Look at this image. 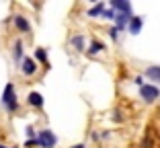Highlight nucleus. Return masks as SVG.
Segmentation results:
<instances>
[{"label":"nucleus","instance_id":"nucleus-11","mask_svg":"<svg viewBox=\"0 0 160 148\" xmlns=\"http://www.w3.org/2000/svg\"><path fill=\"white\" fill-rule=\"evenodd\" d=\"M105 49H107V45H105L101 39H92L90 45L86 48V54H88V56H97V54H103Z\"/></svg>","mask_w":160,"mask_h":148},{"label":"nucleus","instance_id":"nucleus-19","mask_svg":"<svg viewBox=\"0 0 160 148\" xmlns=\"http://www.w3.org/2000/svg\"><path fill=\"white\" fill-rule=\"evenodd\" d=\"M142 148H154V140H152V136L146 132V136H144V140H142Z\"/></svg>","mask_w":160,"mask_h":148},{"label":"nucleus","instance_id":"nucleus-13","mask_svg":"<svg viewBox=\"0 0 160 148\" xmlns=\"http://www.w3.org/2000/svg\"><path fill=\"white\" fill-rule=\"evenodd\" d=\"M132 17L133 14H121V13H117L115 14V27L119 29V31H123V29H127V25H129V21H132Z\"/></svg>","mask_w":160,"mask_h":148},{"label":"nucleus","instance_id":"nucleus-6","mask_svg":"<svg viewBox=\"0 0 160 148\" xmlns=\"http://www.w3.org/2000/svg\"><path fill=\"white\" fill-rule=\"evenodd\" d=\"M12 62H14V66L19 68L21 66V62H23V58H25V45H23V39H14V43H12Z\"/></svg>","mask_w":160,"mask_h":148},{"label":"nucleus","instance_id":"nucleus-16","mask_svg":"<svg viewBox=\"0 0 160 148\" xmlns=\"http://www.w3.org/2000/svg\"><path fill=\"white\" fill-rule=\"evenodd\" d=\"M111 121H115V124H123V121H125L123 111L121 109H113V111H111Z\"/></svg>","mask_w":160,"mask_h":148},{"label":"nucleus","instance_id":"nucleus-4","mask_svg":"<svg viewBox=\"0 0 160 148\" xmlns=\"http://www.w3.org/2000/svg\"><path fill=\"white\" fill-rule=\"evenodd\" d=\"M19 70H21V74H23L25 78H31V76H35V74H37L39 64L35 62V58L25 56V58H23V62H21V66H19Z\"/></svg>","mask_w":160,"mask_h":148},{"label":"nucleus","instance_id":"nucleus-24","mask_svg":"<svg viewBox=\"0 0 160 148\" xmlns=\"http://www.w3.org/2000/svg\"><path fill=\"white\" fill-rule=\"evenodd\" d=\"M70 148H86V144H74V146H70Z\"/></svg>","mask_w":160,"mask_h":148},{"label":"nucleus","instance_id":"nucleus-12","mask_svg":"<svg viewBox=\"0 0 160 148\" xmlns=\"http://www.w3.org/2000/svg\"><path fill=\"white\" fill-rule=\"evenodd\" d=\"M12 97H17V89H14L12 82H8V84L4 86V91H2V97H0V105H4V103H8Z\"/></svg>","mask_w":160,"mask_h":148},{"label":"nucleus","instance_id":"nucleus-5","mask_svg":"<svg viewBox=\"0 0 160 148\" xmlns=\"http://www.w3.org/2000/svg\"><path fill=\"white\" fill-rule=\"evenodd\" d=\"M25 101H27V105L31 107V109H43V105H45L43 95H41V93H37V91H29Z\"/></svg>","mask_w":160,"mask_h":148},{"label":"nucleus","instance_id":"nucleus-22","mask_svg":"<svg viewBox=\"0 0 160 148\" xmlns=\"http://www.w3.org/2000/svg\"><path fill=\"white\" fill-rule=\"evenodd\" d=\"M37 146V140H25V148H33Z\"/></svg>","mask_w":160,"mask_h":148},{"label":"nucleus","instance_id":"nucleus-2","mask_svg":"<svg viewBox=\"0 0 160 148\" xmlns=\"http://www.w3.org/2000/svg\"><path fill=\"white\" fill-rule=\"evenodd\" d=\"M140 97H142V101L144 103H154V101H158L160 99V89L156 84H144V86H140Z\"/></svg>","mask_w":160,"mask_h":148},{"label":"nucleus","instance_id":"nucleus-14","mask_svg":"<svg viewBox=\"0 0 160 148\" xmlns=\"http://www.w3.org/2000/svg\"><path fill=\"white\" fill-rule=\"evenodd\" d=\"M105 8H107V4H105V2H97L92 8L86 10V14H88L90 19H101V14H103V10H105Z\"/></svg>","mask_w":160,"mask_h":148},{"label":"nucleus","instance_id":"nucleus-23","mask_svg":"<svg viewBox=\"0 0 160 148\" xmlns=\"http://www.w3.org/2000/svg\"><path fill=\"white\" fill-rule=\"evenodd\" d=\"M0 148H19V146H8V144H2V142H0Z\"/></svg>","mask_w":160,"mask_h":148},{"label":"nucleus","instance_id":"nucleus-18","mask_svg":"<svg viewBox=\"0 0 160 148\" xmlns=\"http://www.w3.org/2000/svg\"><path fill=\"white\" fill-rule=\"evenodd\" d=\"M25 134H27V140H37V130L33 125H27L25 128Z\"/></svg>","mask_w":160,"mask_h":148},{"label":"nucleus","instance_id":"nucleus-7","mask_svg":"<svg viewBox=\"0 0 160 148\" xmlns=\"http://www.w3.org/2000/svg\"><path fill=\"white\" fill-rule=\"evenodd\" d=\"M109 8H113L115 13H121V14H133L132 2H125V0H111Z\"/></svg>","mask_w":160,"mask_h":148},{"label":"nucleus","instance_id":"nucleus-17","mask_svg":"<svg viewBox=\"0 0 160 148\" xmlns=\"http://www.w3.org/2000/svg\"><path fill=\"white\" fill-rule=\"evenodd\" d=\"M115 10L113 8H105L103 10V14H101V19H105V21H115Z\"/></svg>","mask_w":160,"mask_h":148},{"label":"nucleus","instance_id":"nucleus-10","mask_svg":"<svg viewBox=\"0 0 160 148\" xmlns=\"http://www.w3.org/2000/svg\"><path fill=\"white\" fill-rule=\"evenodd\" d=\"M144 78H148V80H152V82H160V66L158 64L148 66L146 70H144Z\"/></svg>","mask_w":160,"mask_h":148},{"label":"nucleus","instance_id":"nucleus-8","mask_svg":"<svg viewBox=\"0 0 160 148\" xmlns=\"http://www.w3.org/2000/svg\"><path fill=\"white\" fill-rule=\"evenodd\" d=\"M70 45H72V49H74V52H78V54L86 52V35L84 33L72 35V37H70Z\"/></svg>","mask_w":160,"mask_h":148},{"label":"nucleus","instance_id":"nucleus-3","mask_svg":"<svg viewBox=\"0 0 160 148\" xmlns=\"http://www.w3.org/2000/svg\"><path fill=\"white\" fill-rule=\"evenodd\" d=\"M10 21H12L14 29L19 31V33H25V35H31V31H33V27H31V21L25 17V14L21 13H14L12 17H10Z\"/></svg>","mask_w":160,"mask_h":148},{"label":"nucleus","instance_id":"nucleus-20","mask_svg":"<svg viewBox=\"0 0 160 148\" xmlns=\"http://www.w3.org/2000/svg\"><path fill=\"white\" fill-rule=\"evenodd\" d=\"M119 33H121V31H119L117 27H111V29H109V37L113 39V41H117V39H119Z\"/></svg>","mask_w":160,"mask_h":148},{"label":"nucleus","instance_id":"nucleus-9","mask_svg":"<svg viewBox=\"0 0 160 148\" xmlns=\"http://www.w3.org/2000/svg\"><path fill=\"white\" fill-rule=\"evenodd\" d=\"M142 27H144V17L142 14H133L129 25H127V31H129V35H140Z\"/></svg>","mask_w":160,"mask_h":148},{"label":"nucleus","instance_id":"nucleus-21","mask_svg":"<svg viewBox=\"0 0 160 148\" xmlns=\"http://www.w3.org/2000/svg\"><path fill=\"white\" fill-rule=\"evenodd\" d=\"M133 84H138V86H144L146 82H144V76H136L133 78Z\"/></svg>","mask_w":160,"mask_h":148},{"label":"nucleus","instance_id":"nucleus-1","mask_svg":"<svg viewBox=\"0 0 160 148\" xmlns=\"http://www.w3.org/2000/svg\"><path fill=\"white\" fill-rule=\"evenodd\" d=\"M56 144H58V136L49 128H43L37 132V146L39 148H56Z\"/></svg>","mask_w":160,"mask_h":148},{"label":"nucleus","instance_id":"nucleus-15","mask_svg":"<svg viewBox=\"0 0 160 148\" xmlns=\"http://www.w3.org/2000/svg\"><path fill=\"white\" fill-rule=\"evenodd\" d=\"M35 62H41L45 68H49V60H47L45 48H37V49H35Z\"/></svg>","mask_w":160,"mask_h":148}]
</instances>
